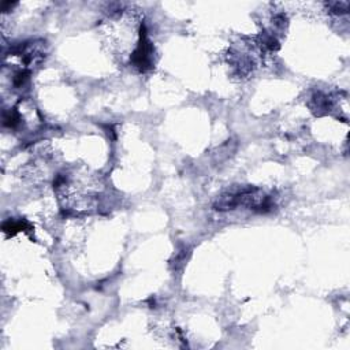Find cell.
<instances>
[{"mask_svg": "<svg viewBox=\"0 0 350 350\" xmlns=\"http://www.w3.org/2000/svg\"><path fill=\"white\" fill-rule=\"evenodd\" d=\"M29 223L25 220H7L3 223V231L10 235H14L15 233L25 231V228H29Z\"/></svg>", "mask_w": 350, "mask_h": 350, "instance_id": "7a4b0ae2", "label": "cell"}, {"mask_svg": "<svg viewBox=\"0 0 350 350\" xmlns=\"http://www.w3.org/2000/svg\"><path fill=\"white\" fill-rule=\"evenodd\" d=\"M328 7L330 10L332 11V13H335V14H343V13H346L348 11V7H349V3H346V1H343V3H330L328 4Z\"/></svg>", "mask_w": 350, "mask_h": 350, "instance_id": "3957f363", "label": "cell"}, {"mask_svg": "<svg viewBox=\"0 0 350 350\" xmlns=\"http://www.w3.org/2000/svg\"><path fill=\"white\" fill-rule=\"evenodd\" d=\"M152 44L148 40L146 30L145 28L142 26L141 32H140L139 47H137V50L134 51L133 58H131V62H133L134 67H137L141 73H145L149 69H152Z\"/></svg>", "mask_w": 350, "mask_h": 350, "instance_id": "6da1fadb", "label": "cell"}]
</instances>
